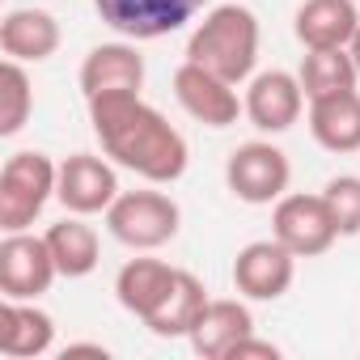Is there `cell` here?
<instances>
[{
    "label": "cell",
    "mask_w": 360,
    "mask_h": 360,
    "mask_svg": "<svg viewBox=\"0 0 360 360\" xmlns=\"http://www.w3.org/2000/svg\"><path fill=\"white\" fill-rule=\"evenodd\" d=\"M271 238H280L297 259H318L335 246L339 229H335V217L318 195H284L276 200V212H271Z\"/></svg>",
    "instance_id": "ba28073f"
},
{
    "label": "cell",
    "mask_w": 360,
    "mask_h": 360,
    "mask_svg": "<svg viewBox=\"0 0 360 360\" xmlns=\"http://www.w3.org/2000/svg\"><path fill=\"white\" fill-rule=\"evenodd\" d=\"M0 136H18L34 110V89H30V77L22 68V60H5L0 68Z\"/></svg>",
    "instance_id": "603a6c76"
},
{
    "label": "cell",
    "mask_w": 360,
    "mask_h": 360,
    "mask_svg": "<svg viewBox=\"0 0 360 360\" xmlns=\"http://www.w3.org/2000/svg\"><path fill=\"white\" fill-rule=\"evenodd\" d=\"M250 356H259V360H280V347H276V343H267V339L246 335V339L229 352V360H250Z\"/></svg>",
    "instance_id": "d4e9b609"
},
{
    "label": "cell",
    "mask_w": 360,
    "mask_h": 360,
    "mask_svg": "<svg viewBox=\"0 0 360 360\" xmlns=\"http://www.w3.org/2000/svg\"><path fill=\"white\" fill-rule=\"evenodd\" d=\"M301 89H305V98L309 102H318V98H330V94H347V89H356V81H360V72H356V60H352V51L347 47H326V51H305V60H301Z\"/></svg>",
    "instance_id": "7402d4cb"
},
{
    "label": "cell",
    "mask_w": 360,
    "mask_h": 360,
    "mask_svg": "<svg viewBox=\"0 0 360 360\" xmlns=\"http://www.w3.org/2000/svg\"><path fill=\"white\" fill-rule=\"evenodd\" d=\"M322 200L335 217L339 238H356L360 233V178L356 174H339L322 187Z\"/></svg>",
    "instance_id": "cb8c5ba5"
},
{
    "label": "cell",
    "mask_w": 360,
    "mask_h": 360,
    "mask_svg": "<svg viewBox=\"0 0 360 360\" xmlns=\"http://www.w3.org/2000/svg\"><path fill=\"white\" fill-rule=\"evenodd\" d=\"M288 178L292 165L284 157V148L267 144V140H250L238 144L225 161V183L242 204H276L288 195Z\"/></svg>",
    "instance_id": "5b68a950"
},
{
    "label": "cell",
    "mask_w": 360,
    "mask_h": 360,
    "mask_svg": "<svg viewBox=\"0 0 360 360\" xmlns=\"http://www.w3.org/2000/svg\"><path fill=\"white\" fill-rule=\"evenodd\" d=\"M56 200L77 217L106 212L119 200V174H115V165H106L94 153H72L68 161H60Z\"/></svg>",
    "instance_id": "8fae6325"
},
{
    "label": "cell",
    "mask_w": 360,
    "mask_h": 360,
    "mask_svg": "<svg viewBox=\"0 0 360 360\" xmlns=\"http://www.w3.org/2000/svg\"><path fill=\"white\" fill-rule=\"evenodd\" d=\"M187 60L225 77L229 85H242L255 77L259 64V18L246 5H217L204 13V22L187 39Z\"/></svg>",
    "instance_id": "7a4b0ae2"
},
{
    "label": "cell",
    "mask_w": 360,
    "mask_h": 360,
    "mask_svg": "<svg viewBox=\"0 0 360 360\" xmlns=\"http://www.w3.org/2000/svg\"><path fill=\"white\" fill-rule=\"evenodd\" d=\"M56 343V322L47 309H39L34 301H9L0 305V352L13 360H30L51 352Z\"/></svg>",
    "instance_id": "e0dca14e"
},
{
    "label": "cell",
    "mask_w": 360,
    "mask_h": 360,
    "mask_svg": "<svg viewBox=\"0 0 360 360\" xmlns=\"http://www.w3.org/2000/svg\"><path fill=\"white\" fill-rule=\"evenodd\" d=\"M183 212L165 191H119V200L106 208V229L115 242L131 250H157L178 238Z\"/></svg>",
    "instance_id": "277c9868"
},
{
    "label": "cell",
    "mask_w": 360,
    "mask_h": 360,
    "mask_svg": "<svg viewBox=\"0 0 360 360\" xmlns=\"http://www.w3.org/2000/svg\"><path fill=\"white\" fill-rule=\"evenodd\" d=\"M174 98L204 127H229L246 110V102L238 98V85H229L225 77H217V72H208L191 60H183L174 72Z\"/></svg>",
    "instance_id": "30bf717a"
},
{
    "label": "cell",
    "mask_w": 360,
    "mask_h": 360,
    "mask_svg": "<svg viewBox=\"0 0 360 360\" xmlns=\"http://www.w3.org/2000/svg\"><path fill=\"white\" fill-rule=\"evenodd\" d=\"M246 335H255V314L242 301H233V297H217V301L204 305V314H200V322L191 326L187 339H191L195 356H204V360H229V352Z\"/></svg>",
    "instance_id": "5bb4252c"
},
{
    "label": "cell",
    "mask_w": 360,
    "mask_h": 360,
    "mask_svg": "<svg viewBox=\"0 0 360 360\" xmlns=\"http://www.w3.org/2000/svg\"><path fill=\"white\" fill-rule=\"evenodd\" d=\"M246 119L259 127V131H288L301 110H305V89H301V77L284 72V68H271V72H259L250 77L246 85Z\"/></svg>",
    "instance_id": "7c38bea8"
},
{
    "label": "cell",
    "mask_w": 360,
    "mask_h": 360,
    "mask_svg": "<svg viewBox=\"0 0 360 360\" xmlns=\"http://www.w3.org/2000/svg\"><path fill=\"white\" fill-rule=\"evenodd\" d=\"M140 85H144V56L131 43H98L81 64L85 102L102 94H140Z\"/></svg>",
    "instance_id": "4fadbf2b"
},
{
    "label": "cell",
    "mask_w": 360,
    "mask_h": 360,
    "mask_svg": "<svg viewBox=\"0 0 360 360\" xmlns=\"http://www.w3.org/2000/svg\"><path fill=\"white\" fill-rule=\"evenodd\" d=\"M347 51H352V60H356V72H360V30L352 34V43H347Z\"/></svg>",
    "instance_id": "4316f807"
},
{
    "label": "cell",
    "mask_w": 360,
    "mask_h": 360,
    "mask_svg": "<svg viewBox=\"0 0 360 360\" xmlns=\"http://www.w3.org/2000/svg\"><path fill=\"white\" fill-rule=\"evenodd\" d=\"M309 136L326 153H360V89L309 102Z\"/></svg>",
    "instance_id": "ac0fdd59"
},
{
    "label": "cell",
    "mask_w": 360,
    "mask_h": 360,
    "mask_svg": "<svg viewBox=\"0 0 360 360\" xmlns=\"http://www.w3.org/2000/svg\"><path fill=\"white\" fill-rule=\"evenodd\" d=\"M208 301H212V297H208L204 280L178 267V276H174V284H169L165 301L144 318V326H148L157 339H187V335H191V326L200 322V314H204V305H208Z\"/></svg>",
    "instance_id": "d6986e66"
},
{
    "label": "cell",
    "mask_w": 360,
    "mask_h": 360,
    "mask_svg": "<svg viewBox=\"0 0 360 360\" xmlns=\"http://www.w3.org/2000/svg\"><path fill=\"white\" fill-rule=\"evenodd\" d=\"M60 267L47 246V238H34L26 229L5 233L0 242V292L9 301H39L56 284Z\"/></svg>",
    "instance_id": "52a82bcc"
},
{
    "label": "cell",
    "mask_w": 360,
    "mask_h": 360,
    "mask_svg": "<svg viewBox=\"0 0 360 360\" xmlns=\"http://www.w3.org/2000/svg\"><path fill=\"white\" fill-rule=\"evenodd\" d=\"M297 280V255L280 238L246 242L233 259V288L246 301H280Z\"/></svg>",
    "instance_id": "9c48e42d"
},
{
    "label": "cell",
    "mask_w": 360,
    "mask_h": 360,
    "mask_svg": "<svg viewBox=\"0 0 360 360\" xmlns=\"http://www.w3.org/2000/svg\"><path fill=\"white\" fill-rule=\"evenodd\" d=\"M174 276H178V267H169L165 259H127L115 276V297L127 314H136L144 322L165 301Z\"/></svg>",
    "instance_id": "ffe728a7"
},
{
    "label": "cell",
    "mask_w": 360,
    "mask_h": 360,
    "mask_svg": "<svg viewBox=\"0 0 360 360\" xmlns=\"http://www.w3.org/2000/svg\"><path fill=\"white\" fill-rule=\"evenodd\" d=\"M56 183H60V165L47 153H34V148L13 153L0 169V229L5 233L30 229L34 217L56 195Z\"/></svg>",
    "instance_id": "3957f363"
},
{
    "label": "cell",
    "mask_w": 360,
    "mask_h": 360,
    "mask_svg": "<svg viewBox=\"0 0 360 360\" xmlns=\"http://www.w3.org/2000/svg\"><path fill=\"white\" fill-rule=\"evenodd\" d=\"M64 356H106V347L102 343H68Z\"/></svg>",
    "instance_id": "484cf974"
},
{
    "label": "cell",
    "mask_w": 360,
    "mask_h": 360,
    "mask_svg": "<svg viewBox=\"0 0 360 360\" xmlns=\"http://www.w3.org/2000/svg\"><path fill=\"white\" fill-rule=\"evenodd\" d=\"M43 238H47V246H51V255H56L60 276H68V280L89 276V271L98 267V259H102V242H98L94 225H85L77 212L64 217V221H56Z\"/></svg>",
    "instance_id": "44dd1931"
},
{
    "label": "cell",
    "mask_w": 360,
    "mask_h": 360,
    "mask_svg": "<svg viewBox=\"0 0 360 360\" xmlns=\"http://www.w3.org/2000/svg\"><path fill=\"white\" fill-rule=\"evenodd\" d=\"M94 9L115 34L131 43H148V39H165L174 30H183L187 22H195L204 0H94Z\"/></svg>",
    "instance_id": "8992f818"
},
{
    "label": "cell",
    "mask_w": 360,
    "mask_h": 360,
    "mask_svg": "<svg viewBox=\"0 0 360 360\" xmlns=\"http://www.w3.org/2000/svg\"><path fill=\"white\" fill-rule=\"evenodd\" d=\"M89 123L102 140V153L140 174L144 183L165 187L187 174V140L157 106L140 94H102L89 98Z\"/></svg>",
    "instance_id": "6da1fadb"
},
{
    "label": "cell",
    "mask_w": 360,
    "mask_h": 360,
    "mask_svg": "<svg viewBox=\"0 0 360 360\" xmlns=\"http://www.w3.org/2000/svg\"><path fill=\"white\" fill-rule=\"evenodd\" d=\"M297 39L305 51H326V47H347L352 34L360 30V9L356 0H305L297 9Z\"/></svg>",
    "instance_id": "2e32d148"
},
{
    "label": "cell",
    "mask_w": 360,
    "mask_h": 360,
    "mask_svg": "<svg viewBox=\"0 0 360 360\" xmlns=\"http://www.w3.org/2000/svg\"><path fill=\"white\" fill-rule=\"evenodd\" d=\"M0 51L5 60L43 64L60 51V22L47 9H13L0 22Z\"/></svg>",
    "instance_id": "9a60e30c"
}]
</instances>
